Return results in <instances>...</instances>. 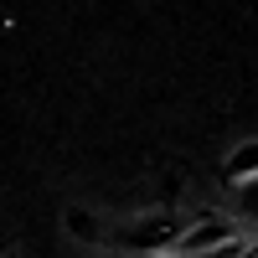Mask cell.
I'll list each match as a JSON object with an SVG mask.
<instances>
[{"mask_svg":"<svg viewBox=\"0 0 258 258\" xmlns=\"http://www.w3.org/2000/svg\"><path fill=\"white\" fill-rule=\"evenodd\" d=\"M186 227L191 217H176V212H150V217H135V227L124 232V243L145 253V258H155V253H176V243L186 238Z\"/></svg>","mask_w":258,"mask_h":258,"instance_id":"cell-1","label":"cell"},{"mask_svg":"<svg viewBox=\"0 0 258 258\" xmlns=\"http://www.w3.org/2000/svg\"><path fill=\"white\" fill-rule=\"evenodd\" d=\"M238 238H243L238 217H212V212H202V217H191V227H186V238L176 243V253L181 258H207V253H217V248L238 243Z\"/></svg>","mask_w":258,"mask_h":258,"instance_id":"cell-2","label":"cell"},{"mask_svg":"<svg viewBox=\"0 0 258 258\" xmlns=\"http://www.w3.org/2000/svg\"><path fill=\"white\" fill-rule=\"evenodd\" d=\"M243 181H258V140L238 145V150L222 160V186L232 191V186H243Z\"/></svg>","mask_w":258,"mask_h":258,"instance_id":"cell-3","label":"cell"},{"mask_svg":"<svg viewBox=\"0 0 258 258\" xmlns=\"http://www.w3.org/2000/svg\"><path fill=\"white\" fill-rule=\"evenodd\" d=\"M232 212H238V227L243 222H258V181L232 186Z\"/></svg>","mask_w":258,"mask_h":258,"instance_id":"cell-4","label":"cell"},{"mask_svg":"<svg viewBox=\"0 0 258 258\" xmlns=\"http://www.w3.org/2000/svg\"><path fill=\"white\" fill-rule=\"evenodd\" d=\"M62 222H68V232H73V238H83V243H98V238H103V222H98V217H88L83 207H73Z\"/></svg>","mask_w":258,"mask_h":258,"instance_id":"cell-5","label":"cell"},{"mask_svg":"<svg viewBox=\"0 0 258 258\" xmlns=\"http://www.w3.org/2000/svg\"><path fill=\"white\" fill-rule=\"evenodd\" d=\"M207 258H253V238L243 232L238 243H227V248H217V253H207Z\"/></svg>","mask_w":258,"mask_h":258,"instance_id":"cell-6","label":"cell"},{"mask_svg":"<svg viewBox=\"0 0 258 258\" xmlns=\"http://www.w3.org/2000/svg\"><path fill=\"white\" fill-rule=\"evenodd\" d=\"M155 258H181V253H155Z\"/></svg>","mask_w":258,"mask_h":258,"instance_id":"cell-7","label":"cell"}]
</instances>
